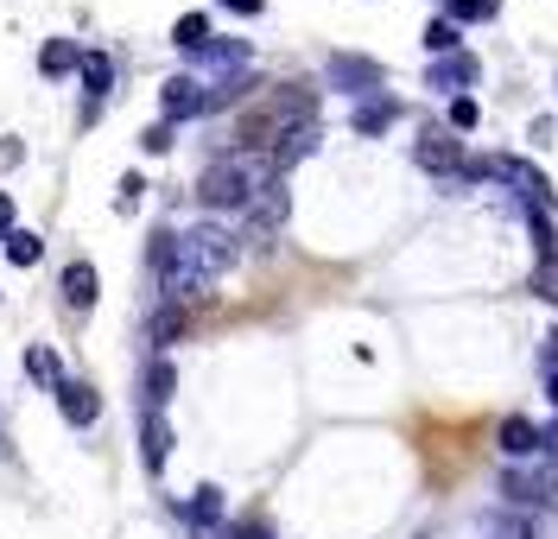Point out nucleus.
Instances as JSON below:
<instances>
[{
    "label": "nucleus",
    "instance_id": "f257e3e1",
    "mask_svg": "<svg viewBox=\"0 0 558 539\" xmlns=\"http://www.w3.org/2000/svg\"><path fill=\"white\" fill-rule=\"evenodd\" d=\"M274 159L267 152H247V146H229L222 159H209L204 179H197V197H204L209 210H247L267 184H274Z\"/></svg>",
    "mask_w": 558,
    "mask_h": 539
},
{
    "label": "nucleus",
    "instance_id": "f03ea898",
    "mask_svg": "<svg viewBox=\"0 0 558 539\" xmlns=\"http://www.w3.org/2000/svg\"><path fill=\"white\" fill-rule=\"evenodd\" d=\"M413 159H418V172H432V179H463V140H457L451 127H425L413 140Z\"/></svg>",
    "mask_w": 558,
    "mask_h": 539
},
{
    "label": "nucleus",
    "instance_id": "7ed1b4c3",
    "mask_svg": "<svg viewBox=\"0 0 558 539\" xmlns=\"http://www.w3.org/2000/svg\"><path fill=\"white\" fill-rule=\"evenodd\" d=\"M159 108H166V121H197V114H209V83H197V76H172L166 83V96H159Z\"/></svg>",
    "mask_w": 558,
    "mask_h": 539
},
{
    "label": "nucleus",
    "instance_id": "20e7f679",
    "mask_svg": "<svg viewBox=\"0 0 558 539\" xmlns=\"http://www.w3.org/2000/svg\"><path fill=\"white\" fill-rule=\"evenodd\" d=\"M286 216H292V191H286V179H274L254 204H247V229H254V242H260V235H279Z\"/></svg>",
    "mask_w": 558,
    "mask_h": 539
},
{
    "label": "nucleus",
    "instance_id": "39448f33",
    "mask_svg": "<svg viewBox=\"0 0 558 539\" xmlns=\"http://www.w3.org/2000/svg\"><path fill=\"white\" fill-rule=\"evenodd\" d=\"M83 121H96L102 114V96L114 89V58L108 51H83Z\"/></svg>",
    "mask_w": 558,
    "mask_h": 539
},
{
    "label": "nucleus",
    "instance_id": "423d86ee",
    "mask_svg": "<svg viewBox=\"0 0 558 539\" xmlns=\"http://www.w3.org/2000/svg\"><path fill=\"white\" fill-rule=\"evenodd\" d=\"M58 413H64L76 431H89L96 419H102V394H96L89 381H70L64 375V381H58Z\"/></svg>",
    "mask_w": 558,
    "mask_h": 539
},
{
    "label": "nucleus",
    "instance_id": "0eeeda50",
    "mask_svg": "<svg viewBox=\"0 0 558 539\" xmlns=\"http://www.w3.org/2000/svg\"><path fill=\"white\" fill-rule=\"evenodd\" d=\"M476 76H483V64H476L470 51H445V58L425 71V89H445V96H457V89H470Z\"/></svg>",
    "mask_w": 558,
    "mask_h": 539
},
{
    "label": "nucleus",
    "instance_id": "6e6552de",
    "mask_svg": "<svg viewBox=\"0 0 558 539\" xmlns=\"http://www.w3.org/2000/svg\"><path fill=\"white\" fill-rule=\"evenodd\" d=\"M330 83H337V89H355V96H375V89H381V64L337 51V58H330Z\"/></svg>",
    "mask_w": 558,
    "mask_h": 539
},
{
    "label": "nucleus",
    "instance_id": "1a4fd4ad",
    "mask_svg": "<svg viewBox=\"0 0 558 539\" xmlns=\"http://www.w3.org/2000/svg\"><path fill=\"white\" fill-rule=\"evenodd\" d=\"M58 292H64L70 311H89V305H96V292H102V280H96V267H89V260H70L64 280H58Z\"/></svg>",
    "mask_w": 558,
    "mask_h": 539
},
{
    "label": "nucleus",
    "instance_id": "9d476101",
    "mask_svg": "<svg viewBox=\"0 0 558 539\" xmlns=\"http://www.w3.org/2000/svg\"><path fill=\"white\" fill-rule=\"evenodd\" d=\"M393 121H400V102H393V96H368V102L355 108V134H362V140H375V134H387Z\"/></svg>",
    "mask_w": 558,
    "mask_h": 539
},
{
    "label": "nucleus",
    "instance_id": "9b49d317",
    "mask_svg": "<svg viewBox=\"0 0 558 539\" xmlns=\"http://www.w3.org/2000/svg\"><path fill=\"white\" fill-rule=\"evenodd\" d=\"M197 64H204V71H247V45L242 38H209L204 51H197Z\"/></svg>",
    "mask_w": 558,
    "mask_h": 539
},
{
    "label": "nucleus",
    "instance_id": "f8f14e48",
    "mask_svg": "<svg viewBox=\"0 0 558 539\" xmlns=\"http://www.w3.org/2000/svg\"><path fill=\"white\" fill-rule=\"evenodd\" d=\"M501 451L514 457V464H526V457H539V426H526V419H501Z\"/></svg>",
    "mask_w": 558,
    "mask_h": 539
},
{
    "label": "nucleus",
    "instance_id": "ddd939ff",
    "mask_svg": "<svg viewBox=\"0 0 558 539\" xmlns=\"http://www.w3.org/2000/svg\"><path fill=\"white\" fill-rule=\"evenodd\" d=\"M305 152H317V121H312V127H292V134H286V140L274 146V172L286 179V172H292V166H299Z\"/></svg>",
    "mask_w": 558,
    "mask_h": 539
},
{
    "label": "nucleus",
    "instance_id": "4468645a",
    "mask_svg": "<svg viewBox=\"0 0 558 539\" xmlns=\"http://www.w3.org/2000/svg\"><path fill=\"white\" fill-rule=\"evenodd\" d=\"M172 388H178V368L166 356H153V362H146V413H166Z\"/></svg>",
    "mask_w": 558,
    "mask_h": 539
},
{
    "label": "nucleus",
    "instance_id": "2eb2a0df",
    "mask_svg": "<svg viewBox=\"0 0 558 539\" xmlns=\"http://www.w3.org/2000/svg\"><path fill=\"white\" fill-rule=\"evenodd\" d=\"M38 71H45V76H70V71H83V45H76V38H51V45L38 51Z\"/></svg>",
    "mask_w": 558,
    "mask_h": 539
},
{
    "label": "nucleus",
    "instance_id": "dca6fc26",
    "mask_svg": "<svg viewBox=\"0 0 558 539\" xmlns=\"http://www.w3.org/2000/svg\"><path fill=\"white\" fill-rule=\"evenodd\" d=\"M140 438H146V469H166V457H172V426H166V413H146Z\"/></svg>",
    "mask_w": 558,
    "mask_h": 539
},
{
    "label": "nucleus",
    "instance_id": "f3484780",
    "mask_svg": "<svg viewBox=\"0 0 558 539\" xmlns=\"http://www.w3.org/2000/svg\"><path fill=\"white\" fill-rule=\"evenodd\" d=\"M209 38H216V33H209V13H184V20L172 26V45L184 51V58H197Z\"/></svg>",
    "mask_w": 558,
    "mask_h": 539
},
{
    "label": "nucleus",
    "instance_id": "a211bd4d",
    "mask_svg": "<svg viewBox=\"0 0 558 539\" xmlns=\"http://www.w3.org/2000/svg\"><path fill=\"white\" fill-rule=\"evenodd\" d=\"M184 520H191V527H216V520H222V489H216V482H204V489L184 502Z\"/></svg>",
    "mask_w": 558,
    "mask_h": 539
},
{
    "label": "nucleus",
    "instance_id": "6ab92c4d",
    "mask_svg": "<svg viewBox=\"0 0 558 539\" xmlns=\"http://www.w3.org/2000/svg\"><path fill=\"white\" fill-rule=\"evenodd\" d=\"M146 336H153L159 350H166V343H178V336H184V311H178V305H159V311L146 318Z\"/></svg>",
    "mask_w": 558,
    "mask_h": 539
},
{
    "label": "nucleus",
    "instance_id": "aec40b11",
    "mask_svg": "<svg viewBox=\"0 0 558 539\" xmlns=\"http://www.w3.org/2000/svg\"><path fill=\"white\" fill-rule=\"evenodd\" d=\"M26 375H33V381H45V388H58V381H64V362L51 356L45 343H33V350H26Z\"/></svg>",
    "mask_w": 558,
    "mask_h": 539
},
{
    "label": "nucleus",
    "instance_id": "412c9836",
    "mask_svg": "<svg viewBox=\"0 0 558 539\" xmlns=\"http://www.w3.org/2000/svg\"><path fill=\"white\" fill-rule=\"evenodd\" d=\"M445 20H451V26H476V20H495V0H445Z\"/></svg>",
    "mask_w": 558,
    "mask_h": 539
},
{
    "label": "nucleus",
    "instance_id": "4be33fe9",
    "mask_svg": "<svg viewBox=\"0 0 558 539\" xmlns=\"http://www.w3.org/2000/svg\"><path fill=\"white\" fill-rule=\"evenodd\" d=\"M38 254H45V242H38L33 229H13V235H7V260H13V267H33Z\"/></svg>",
    "mask_w": 558,
    "mask_h": 539
},
{
    "label": "nucleus",
    "instance_id": "5701e85b",
    "mask_svg": "<svg viewBox=\"0 0 558 539\" xmlns=\"http://www.w3.org/2000/svg\"><path fill=\"white\" fill-rule=\"evenodd\" d=\"M533 292H539L546 305H558V254H539V267H533Z\"/></svg>",
    "mask_w": 558,
    "mask_h": 539
},
{
    "label": "nucleus",
    "instance_id": "b1692460",
    "mask_svg": "<svg viewBox=\"0 0 558 539\" xmlns=\"http://www.w3.org/2000/svg\"><path fill=\"white\" fill-rule=\"evenodd\" d=\"M425 45H432L438 58H445V51H463V38H457L451 20H432V26H425Z\"/></svg>",
    "mask_w": 558,
    "mask_h": 539
},
{
    "label": "nucleus",
    "instance_id": "393cba45",
    "mask_svg": "<svg viewBox=\"0 0 558 539\" xmlns=\"http://www.w3.org/2000/svg\"><path fill=\"white\" fill-rule=\"evenodd\" d=\"M483 121V108H476V96H451V134H470Z\"/></svg>",
    "mask_w": 558,
    "mask_h": 539
},
{
    "label": "nucleus",
    "instance_id": "a878e982",
    "mask_svg": "<svg viewBox=\"0 0 558 539\" xmlns=\"http://www.w3.org/2000/svg\"><path fill=\"white\" fill-rule=\"evenodd\" d=\"M488 539H533V527H526L521 514H495L488 520Z\"/></svg>",
    "mask_w": 558,
    "mask_h": 539
},
{
    "label": "nucleus",
    "instance_id": "bb28decb",
    "mask_svg": "<svg viewBox=\"0 0 558 539\" xmlns=\"http://www.w3.org/2000/svg\"><path fill=\"white\" fill-rule=\"evenodd\" d=\"M140 146H146V152H172V121H159V127H146V134H140Z\"/></svg>",
    "mask_w": 558,
    "mask_h": 539
},
{
    "label": "nucleus",
    "instance_id": "cd10ccee",
    "mask_svg": "<svg viewBox=\"0 0 558 539\" xmlns=\"http://www.w3.org/2000/svg\"><path fill=\"white\" fill-rule=\"evenodd\" d=\"M140 191H146L140 179H121V197H114V204H121V210H134V204H140Z\"/></svg>",
    "mask_w": 558,
    "mask_h": 539
},
{
    "label": "nucleus",
    "instance_id": "c85d7f7f",
    "mask_svg": "<svg viewBox=\"0 0 558 539\" xmlns=\"http://www.w3.org/2000/svg\"><path fill=\"white\" fill-rule=\"evenodd\" d=\"M216 7H229V13H242V20H254V13H260L267 0H216Z\"/></svg>",
    "mask_w": 558,
    "mask_h": 539
},
{
    "label": "nucleus",
    "instance_id": "c756f323",
    "mask_svg": "<svg viewBox=\"0 0 558 539\" xmlns=\"http://www.w3.org/2000/svg\"><path fill=\"white\" fill-rule=\"evenodd\" d=\"M7 235H13V197L0 191V242H7Z\"/></svg>",
    "mask_w": 558,
    "mask_h": 539
},
{
    "label": "nucleus",
    "instance_id": "7c9ffc66",
    "mask_svg": "<svg viewBox=\"0 0 558 539\" xmlns=\"http://www.w3.org/2000/svg\"><path fill=\"white\" fill-rule=\"evenodd\" d=\"M539 451H553V457H558V419H553L546 431H539Z\"/></svg>",
    "mask_w": 558,
    "mask_h": 539
},
{
    "label": "nucleus",
    "instance_id": "2f4dec72",
    "mask_svg": "<svg viewBox=\"0 0 558 539\" xmlns=\"http://www.w3.org/2000/svg\"><path fill=\"white\" fill-rule=\"evenodd\" d=\"M546 394H553V406H558V375H546Z\"/></svg>",
    "mask_w": 558,
    "mask_h": 539
},
{
    "label": "nucleus",
    "instance_id": "473e14b6",
    "mask_svg": "<svg viewBox=\"0 0 558 539\" xmlns=\"http://www.w3.org/2000/svg\"><path fill=\"white\" fill-rule=\"evenodd\" d=\"M0 457H7V431H0Z\"/></svg>",
    "mask_w": 558,
    "mask_h": 539
}]
</instances>
